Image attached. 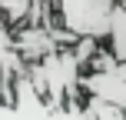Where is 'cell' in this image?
Instances as JSON below:
<instances>
[{
	"instance_id": "cell-3",
	"label": "cell",
	"mask_w": 126,
	"mask_h": 120,
	"mask_svg": "<svg viewBox=\"0 0 126 120\" xmlns=\"http://www.w3.org/2000/svg\"><path fill=\"white\" fill-rule=\"evenodd\" d=\"M120 0H57L60 20L76 37H110V20Z\"/></svg>"
},
{
	"instance_id": "cell-7",
	"label": "cell",
	"mask_w": 126,
	"mask_h": 120,
	"mask_svg": "<svg viewBox=\"0 0 126 120\" xmlns=\"http://www.w3.org/2000/svg\"><path fill=\"white\" fill-rule=\"evenodd\" d=\"M120 3H126V0H120Z\"/></svg>"
},
{
	"instance_id": "cell-2",
	"label": "cell",
	"mask_w": 126,
	"mask_h": 120,
	"mask_svg": "<svg viewBox=\"0 0 126 120\" xmlns=\"http://www.w3.org/2000/svg\"><path fill=\"white\" fill-rule=\"evenodd\" d=\"M0 120H96V117L90 114L86 103H80V100H66L63 107H53L37 90L33 77L20 73L13 103H3V107H0Z\"/></svg>"
},
{
	"instance_id": "cell-1",
	"label": "cell",
	"mask_w": 126,
	"mask_h": 120,
	"mask_svg": "<svg viewBox=\"0 0 126 120\" xmlns=\"http://www.w3.org/2000/svg\"><path fill=\"white\" fill-rule=\"evenodd\" d=\"M30 77L37 83V90L53 103L63 107L66 100H80L83 94V63L76 60L73 47H60V50L47 53L43 60L30 63Z\"/></svg>"
},
{
	"instance_id": "cell-4",
	"label": "cell",
	"mask_w": 126,
	"mask_h": 120,
	"mask_svg": "<svg viewBox=\"0 0 126 120\" xmlns=\"http://www.w3.org/2000/svg\"><path fill=\"white\" fill-rule=\"evenodd\" d=\"M83 94L86 97H103L110 103L126 107V60H120L110 70H86L83 73Z\"/></svg>"
},
{
	"instance_id": "cell-6",
	"label": "cell",
	"mask_w": 126,
	"mask_h": 120,
	"mask_svg": "<svg viewBox=\"0 0 126 120\" xmlns=\"http://www.w3.org/2000/svg\"><path fill=\"white\" fill-rule=\"evenodd\" d=\"M0 7H3V13H7V24L20 27V24H27V17H30L33 0H0Z\"/></svg>"
},
{
	"instance_id": "cell-5",
	"label": "cell",
	"mask_w": 126,
	"mask_h": 120,
	"mask_svg": "<svg viewBox=\"0 0 126 120\" xmlns=\"http://www.w3.org/2000/svg\"><path fill=\"white\" fill-rule=\"evenodd\" d=\"M110 50L120 60H126V3H116L113 20H110V37H106Z\"/></svg>"
}]
</instances>
